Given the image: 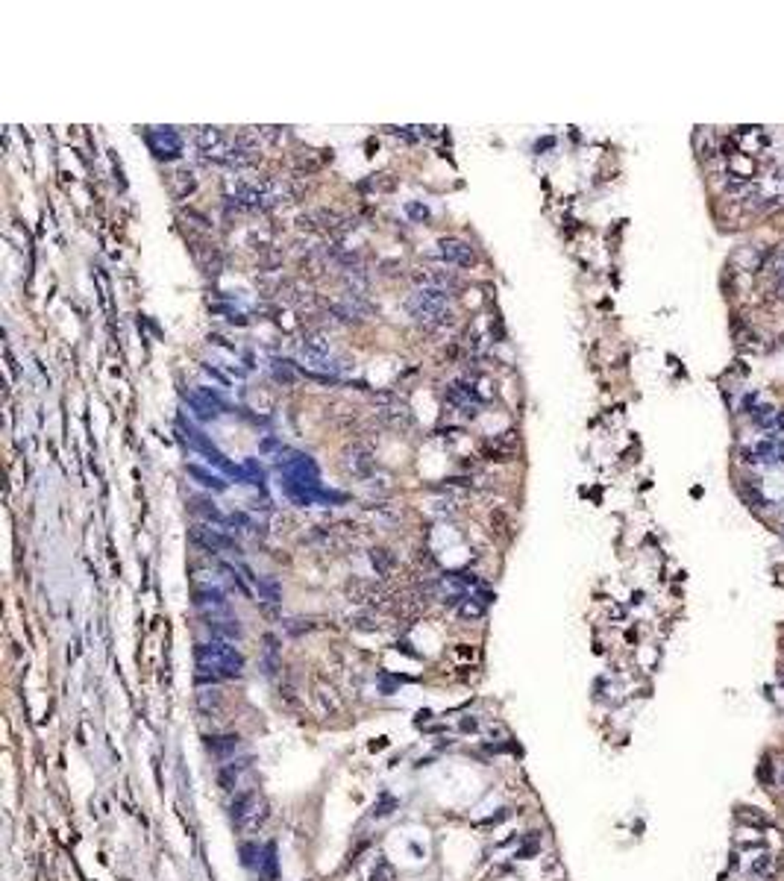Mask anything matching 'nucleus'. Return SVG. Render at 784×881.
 Masks as SVG:
<instances>
[{"label":"nucleus","instance_id":"nucleus-18","mask_svg":"<svg viewBox=\"0 0 784 881\" xmlns=\"http://www.w3.org/2000/svg\"><path fill=\"white\" fill-rule=\"evenodd\" d=\"M408 212H412V214H415V218H426V209H420V206H415V203H412V206H408Z\"/></svg>","mask_w":784,"mask_h":881},{"label":"nucleus","instance_id":"nucleus-13","mask_svg":"<svg viewBox=\"0 0 784 881\" xmlns=\"http://www.w3.org/2000/svg\"><path fill=\"white\" fill-rule=\"evenodd\" d=\"M247 770V761H235V764H226L223 770H221V784L226 787V790H235V784H238V776Z\"/></svg>","mask_w":784,"mask_h":881},{"label":"nucleus","instance_id":"nucleus-14","mask_svg":"<svg viewBox=\"0 0 784 881\" xmlns=\"http://www.w3.org/2000/svg\"><path fill=\"white\" fill-rule=\"evenodd\" d=\"M209 628L218 638H241V626L233 620H209Z\"/></svg>","mask_w":784,"mask_h":881},{"label":"nucleus","instance_id":"nucleus-10","mask_svg":"<svg viewBox=\"0 0 784 881\" xmlns=\"http://www.w3.org/2000/svg\"><path fill=\"white\" fill-rule=\"evenodd\" d=\"M194 602H197L200 608H212V611H223L226 608V600H223V593L218 590V588H203V590H197L194 593Z\"/></svg>","mask_w":784,"mask_h":881},{"label":"nucleus","instance_id":"nucleus-8","mask_svg":"<svg viewBox=\"0 0 784 881\" xmlns=\"http://www.w3.org/2000/svg\"><path fill=\"white\" fill-rule=\"evenodd\" d=\"M438 253H441V259H443V262H450V265H461V267H467V265H473V262H476L473 247H470L467 241H461V238H443V241L438 244Z\"/></svg>","mask_w":784,"mask_h":881},{"label":"nucleus","instance_id":"nucleus-12","mask_svg":"<svg viewBox=\"0 0 784 881\" xmlns=\"http://www.w3.org/2000/svg\"><path fill=\"white\" fill-rule=\"evenodd\" d=\"M776 458H778V449H776L773 441H761V444H755V446L749 449V461L770 464V461H776Z\"/></svg>","mask_w":784,"mask_h":881},{"label":"nucleus","instance_id":"nucleus-15","mask_svg":"<svg viewBox=\"0 0 784 881\" xmlns=\"http://www.w3.org/2000/svg\"><path fill=\"white\" fill-rule=\"evenodd\" d=\"M188 473H191L194 479H197L200 485H206V488H212V491H223V488H226V485H223V482H221L218 476H212V473H206V470H203V467H197V464H188Z\"/></svg>","mask_w":784,"mask_h":881},{"label":"nucleus","instance_id":"nucleus-1","mask_svg":"<svg viewBox=\"0 0 784 881\" xmlns=\"http://www.w3.org/2000/svg\"><path fill=\"white\" fill-rule=\"evenodd\" d=\"M197 670L200 679H235L244 670V655L226 640H212L197 646Z\"/></svg>","mask_w":784,"mask_h":881},{"label":"nucleus","instance_id":"nucleus-16","mask_svg":"<svg viewBox=\"0 0 784 881\" xmlns=\"http://www.w3.org/2000/svg\"><path fill=\"white\" fill-rule=\"evenodd\" d=\"M752 418H755V423H758V426L767 429V426L778 423V418H781V415H778V411H776L773 406H761V408H755V415H752Z\"/></svg>","mask_w":784,"mask_h":881},{"label":"nucleus","instance_id":"nucleus-9","mask_svg":"<svg viewBox=\"0 0 784 881\" xmlns=\"http://www.w3.org/2000/svg\"><path fill=\"white\" fill-rule=\"evenodd\" d=\"M194 541L203 544L206 549H233V547H235V541H229L226 535L212 532V529H206V526H197V529H194Z\"/></svg>","mask_w":784,"mask_h":881},{"label":"nucleus","instance_id":"nucleus-19","mask_svg":"<svg viewBox=\"0 0 784 881\" xmlns=\"http://www.w3.org/2000/svg\"><path fill=\"white\" fill-rule=\"evenodd\" d=\"M778 341H781V344H784V335H781V338H778Z\"/></svg>","mask_w":784,"mask_h":881},{"label":"nucleus","instance_id":"nucleus-3","mask_svg":"<svg viewBox=\"0 0 784 881\" xmlns=\"http://www.w3.org/2000/svg\"><path fill=\"white\" fill-rule=\"evenodd\" d=\"M262 820H264V805L256 790L238 794L233 802V822L238 829H256V825H262Z\"/></svg>","mask_w":784,"mask_h":881},{"label":"nucleus","instance_id":"nucleus-11","mask_svg":"<svg viewBox=\"0 0 784 881\" xmlns=\"http://www.w3.org/2000/svg\"><path fill=\"white\" fill-rule=\"evenodd\" d=\"M238 746H241V737H238V734L209 737V749H212V752H218V755H233Z\"/></svg>","mask_w":784,"mask_h":881},{"label":"nucleus","instance_id":"nucleus-6","mask_svg":"<svg viewBox=\"0 0 784 881\" xmlns=\"http://www.w3.org/2000/svg\"><path fill=\"white\" fill-rule=\"evenodd\" d=\"M185 400H188V406L197 411V418H203V420H209V418H218L221 411L226 408L223 406V400L218 397L215 391H209V388H194V391H188L185 394Z\"/></svg>","mask_w":784,"mask_h":881},{"label":"nucleus","instance_id":"nucleus-7","mask_svg":"<svg viewBox=\"0 0 784 881\" xmlns=\"http://www.w3.org/2000/svg\"><path fill=\"white\" fill-rule=\"evenodd\" d=\"M302 353H306V358H312L314 365L326 367V370H341V367H344L341 362H338V356H335L332 344H329L326 338H320V335L306 338V344H302Z\"/></svg>","mask_w":784,"mask_h":881},{"label":"nucleus","instance_id":"nucleus-17","mask_svg":"<svg viewBox=\"0 0 784 881\" xmlns=\"http://www.w3.org/2000/svg\"><path fill=\"white\" fill-rule=\"evenodd\" d=\"M773 277H776V282H784V250L776 256V262H773Z\"/></svg>","mask_w":784,"mask_h":881},{"label":"nucleus","instance_id":"nucleus-4","mask_svg":"<svg viewBox=\"0 0 784 881\" xmlns=\"http://www.w3.org/2000/svg\"><path fill=\"white\" fill-rule=\"evenodd\" d=\"M235 197L250 206V209H264V206H274L279 200V186L276 183H253V186H238Z\"/></svg>","mask_w":784,"mask_h":881},{"label":"nucleus","instance_id":"nucleus-2","mask_svg":"<svg viewBox=\"0 0 784 881\" xmlns=\"http://www.w3.org/2000/svg\"><path fill=\"white\" fill-rule=\"evenodd\" d=\"M408 315L417 323H443V317H450V294L435 285H423L412 297H408Z\"/></svg>","mask_w":784,"mask_h":881},{"label":"nucleus","instance_id":"nucleus-5","mask_svg":"<svg viewBox=\"0 0 784 881\" xmlns=\"http://www.w3.org/2000/svg\"><path fill=\"white\" fill-rule=\"evenodd\" d=\"M147 145L159 159H176L183 153V138L171 127H153L147 133Z\"/></svg>","mask_w":784,"mask_h":881}]
</instances>
